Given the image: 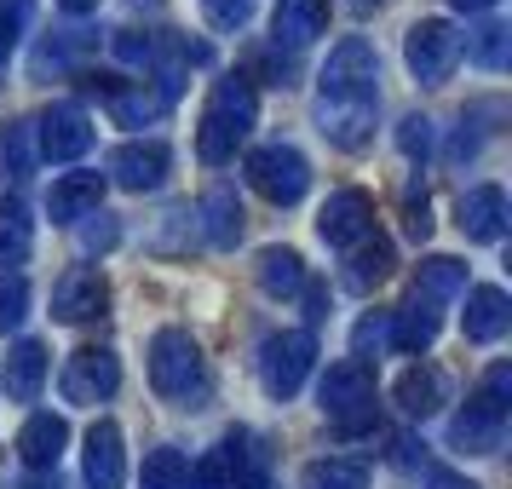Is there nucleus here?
I'll list each match as a JSON object with an SVG mask.
<instances>
[{
	"mask_svg": "<svg viewBox=\"0 0 512 489\" xmlns=\"http://www.w3.org/2000/svg\"><path fill=\"white\" fill-rule=\"evenodd\" d=\"M150 386H156V397H167V403L202 397L208 363H202V346L190 340L185 328H156V340H150Z\"/></svg>",
	"mask_w": 512,
	"mask_h": 489,
	"instance_id": "nucleus-3",
	"label": "nucleus"
},
{
	"mask_svg": "<svg viewBox=\"0 0 512 489\" xmlns=\"http://www.w3.org/2000/svg\"><path fill=\"white\" fill-rule=\"evenodd\" d=\"M438 323H443V305L409 294V305H403V311H392V346L409 351V357H420V351L438 340Z\"/></svg>",
	"mask_w": 512,
	"mask_h": 489,
	"instance_id": "nucleus-22",
	"label": "nucleus"
},
{
	"mask_svg": "<svg viewBox=\"0 0 512 489\" xmlns=\"http://www.w3.org/2000/svg\"><path fill=\"white\" fill-rule=\"evenodd\" d=\"M104 81V104H110V116L121 121V127H144V121H156L167 110V93H156V87H144V81H110V75H98Z\"/></svg>",
	"mask_w": 512,
	"mask_h": 489,
	"instance_id": "nucleus-21",
	"label": "nucleus"
},
{
	"mask_svg": "<svg viewBox=\"0 0 512 489\" xmlns=\"http://www.w3.org/2000/svg\"><path fill=\"white\" fill-rule=\"evenodd\" d=\"M110 305V282L98 265H70L64 277L52 282V317L58 323H87Z\"/></svg>",
	"mask_w": 512,
	"mask_h": 489,
	"instance_id": "nucleus-9",
	"label": "nucleus"
},
{
	"mask_svg": "<svg viewBox=\"0 0 512 489\" xmlns=\"http://www.w3.org/2000/svg\"><path fill=\"white\" fill-rule=\"evenodd\" d=\"M167 167H173V150H167L162 139H127L110 150V179H116L121 190H156L167 179Z\"/></svg>",
	"mask_w": 512,
	"mask_h": 489,
	"instance_id": "nucleus-10",
	"label": "nucleus"
},
{
	"mask_svg": "<svg viewBox=\"0 0 512 489\" xmlns=\"http://www.w3.org/2000/svg\"><path fill=\"white\" fill-rule=\"evenodd\" d=\"M58 6H64V12H70V18H87V12H93L98 0H58Z\"/></svg>",
	"mask_w": 512,
	"mask_h": 489,
	"instance_id": "nucleus-44",
	"label": "nucleus"
},
{
	"mask_svg": "<svg viewBox=\"0 0 512 489\" xmlns=\"http://www.w3.org/2000/svg\"><path fill=\"white\" fill-rule=\"evenodd\" d=\"M104 202V173H58L47 190V213L52 225H75V219H93Z\"/></svg>",
	"mask_w": 512,
	"mask_h": 489,
	"instance_id": "nucleus-15",
	"label": "nucleus"
},
{
	"mask_svg": "<svg viewBox=\"0 0 512 489\" xmlns=\"http://www.w3.org/2000/svg\"><path fill=\"white\" fill-rule=\"evenodd\" d=\"M35 139H41V156L47 162H75L93 150V121L81 104H52L47 116L35 121Z\"/></svg>",
	"mask_w": 512,
	"mask_h": 489,
	"instance_id": "nucleus-11",
	"label": "nucleus"
},
{
	"mask_svg": "<svg viewBox=\"0 0 512 489\" xmlns=\"http://www.w3.org/2000/svg\"><path fill=\"white\" fill-rule=\"evenodd\" d=\"M397 144H403V156H409V162H415V156H426V150H432V121H426V116H403Z\"/></svg>",
	"mask_w": 512,
	"mask_h": 489,
	"instance_id": "nucleus-40",
	"label": "nucleus"
},
{
	"mask_svg": "<svg viewBox=\"0 0 512 489\" xmlns=\"http://www.w3.org/2000/svg\"><path fill=\"white\" fill-rule=\"evenodd\" d=\"M426 489H478V484L461 478V472H449V466H432V472H426Z\"/></svg>",
	"mask_w": 512,
	"mask_h": 489,
	"instance_id": "nucleus-43",
	"label": "nucleus"
},
{
	"mask_svg": "<svg viewBox=\"0 0 512 489\" xmlns=\"http://www.w3.org/2000/svg\"><path fill=\"white\" fill-rule=\"evenodd\" d=\"M41 380H47V346L41 340H18L6 351V369H0V386L12 403H35L41 397Z\"/></svg>",
	"mask_w": 512,
	"mask_h": 489,
	"instance_id": "nucleus-20",
	"label": "nucleus"
},
{
	"mask_svg": "<svg viewBox=\"0 0 512 489\" xmlns=\"http://www.w3.org/2000/svg\"><path fill=\"white\" fill-rule=\"evenodd\" d=\"M64 443H70V420L41 409V415L24 420V432H18V455H24L29 472H52L58 455H64Z\"/></svg>",
	"mask_w": 512,
	"mask_h": 489,
	"instance_id": "nucleus-17",
	"label": "nucleus"
},
{
	"mask_svg": "<svg viewBox=\"0 0 512 489\" xmlns=\"http://www.w3.org/2000/svg\"><path fill=\"white\" fill-rule=\"evenodd\" d=\"M328 29V0H277L271 12V41L277 47H311Z\"/></svg>",
	"mask_w": 512,
	"mask_h": 489,
	"instance_id": "nucleus-19",
	"label": "nucleus"
},
{
	"mask_svg": "<svg viewBox=\"0 0 512 489\" xmlns=\"http://www.w3.org/2000/svg\"><path fill=\"white\" fill-rule=\"evenodd\" d=\"M196 219L208 225V242H213V248H236V242H242V196H236L231 185H213L208 196H202Z\"/></svg>",
	"mask_w": 512,
	"mask_h": 489,
	"instance_id": "nucleus-23",
	"label": "nucleus"
},
{
	"mask_svg": "<svg viewBox=\"0 0 512 489\" xmlns=\"http://www.w3.org/2000/svg\"><path fill=\"white\" fill-rule=\"evenodd\" d=\"M317 403H323V415L334 420L346 438H357L363 426H374V369L357 363V357L328 363L323 386H317Z\"/></svg>",
	"mask_w": 512,
	"mask_h": 489,
	"instance_id": "nucleus-4",
	"label": "nucleus"
},
{
	"mask_svg": "<svg viewBox=\"0 0 512 489\" xmlns=\"http://www.w3.org/2000/svg\"><path fill=\"white\" fill-rule=\"evenodd\" d=\"M254 121H259V98H254V87H248L242 75L213 81L208 110H202V127H196V156H202L208 167H225L236 150L248 144Z\"/></svg>",
	"mask_w": 512,
	"mask_h": 489,
	"instance_id": "nucleus-2",
	"label": "nucleus"
},
{
	"mask_svg": "<svg viewBox=\"0 0 512 489\" xmlns=\"http://www.w3.org/2000/svg\"><path fill=\"white\" fill-rule=\"evenodd\" d=\"M116 219H110V213H98V225H87V231H81V248H87V254H98V248H116Z\"/></svg>",
	"mask_w": 512,
	"mask_h": 489,
	"instance_id": "nucleus-41",
	"label": "nucleus"
},
{
	"mask_svg": "<svg viewBox=\"0 0 512 489\" xmlns=\"http://www.w3.org/2000/svg\"><path fill=\"white\" fill-rule=\"evenodd\" d=\"M501 438H507V420L484 415V409H472V403L449 420V443H455V449H466V455H495V449H501Z\"/></svg>",
	"mask_w": 512,
	"mask_h": 489,
	"instance_id": "nucleus-25",
	"label": "nucleus"
},
{
	"mask_svg": "<svg viewBox=\"0 0 512 489\" xmlns=\"http://www.w3.org/2000/svg\"><path fill=\"white\" fill-rule=\"evenodd\" d=\"M507 47H512V29L501 24V18H484V24L461 41V52L478 70H507Z\"/></svg>",
	"mask_w": 512,
	"mask_h": 489,
	"instance_id": "nucleus-29",
	"label": "nucleus"
},
{
	"mask_svg": "<svg viewBox=\"0 0 512 489\" xmlns=\"http://www.w3.org/2000/svg\"><path fill=\"white\" fill-rule=\"evenodd\" d=\"M374 110H380V58L363 35H351L328 52L317 75V127L340 150H363L374 139Z\"/></svg>",
	"mask_w": 512,
	"mask_h": 489,
	"instance_id": "nucleus-1",
	"label": "nucleus"
},
{
	"mask_svg": "<svg viewBox=\"0 0 512 489\" xmlns=\"http://www.w3.org/2000/svg\"><path fill=\"white\" fill-rule=\"evenodd\" d=\"M311 363H317V334L311 328H282V334H271L259 346V386L277 397V403H288L305 386Z\"/></svg>",
	"mask_w": 512,
	"mask_h": 489,
	"instance_id": "nucleus-5",
	"label": "nucleus"
},
{
	"mask_svg": "<svg viewBox=\"0 0 512 489\" xmlns=\"http://www.w3.org/2000/svg\"><path fill=\"white\" fill-rule=\"evenodd\" d=\"M202 18L213 29L236 35V29H248V18H254V0H202Z\"/></svg>",
	"mask_w": 512,
	"mask_h": 489,
	"instance_id": "nucleus-35",
	"label": "nucleus"
},
{
	"mask_svg": "<svg viewBox=\"0 0 512 489\" xmlns=\"http://www.w3.org/2000/svg\"><path fill=\"white\" fill-rule=\"evenodd\" d=\"M461 328H466V340H472V346H495V340H501V334L512 328V300H507V288H495V282L472 288V294H466Z\"/></svg>",
	"mask_w": 512,
	"mask_h": 489,
	"instance_id": "nucleus-16",
	"label": "nucleus"
},
{
	"mask_svg": "<svg viewBox=\"0 0 512 489\" xmlns=\"http://www.w3.org/2000/svg\"><path fill=\"white\" fill-rule=\"evenodd\" d=\"M254 277L265 294H277V300H288V294H300L305 288V259L294 254V248H265L254 265Z\"/></svg>",
	"mask_w": 512,
	"mask_h": 489,
	"instance_id": "nucleus-27",
	"label": "nucleus"
},
{
	"mask_svg": "<svg viewBox=\"0 0 512 489\" xmlns=\"http://www.w3.org/2000/svg\"><path fill=\"white\" fill-rule=\"evenodd\" d=\"M380 346H392V317H363L357 334H351V357H357V363H369Z\"/></svg>",
	"mask_w": 512,
	"mask_h": 489,
	"instance_id": "nucleus-38",
	"label": "nucleus"
},
{
	"mask_svg": "<svg viewBox=\"0 0 512 489\" xmlns=\"http://www.w3.org/2000/svg\"><path fill=\"white\" fill-rule=\"evenodd\" d=\"M248 185H254L265 202L294 208L305 190H311V162H305L294 144H259L254 156H248Z\"/></svg>",
	"mask_w": 512,
	"mask_h": 489,
	"instance_id": "nucleus-6",
	"label": "nucleus"
},
{
	"mask_svg": "<svg viewBox=\"0 0 512 489\" xmlns=\"http://www.w3.org/2000/svg\"><path fill=\"white\" fill-rule=\"evenodd\" d=\"M24 311H29V282H24V277H6V271H0V334L24 323Z\"/></svg>",
	"mask_w": 512,
	"mask_h": 489,
	"instance_id": "nucleus-37",
	"label": "nucleus"
},
{
	"mask_svg": "<svg viewBox=\"0 0 512 489\" xmlns=\"http://www.w3.org/2000/svg\"><path fill=\"white\" fill-rule=\"evenodd\" d=\"M443 397H449V380H443V369H432V363H415V369H403V380H397V409L415 415V420H426Z\"/></svg>",
	"mask_w": 512,
	"mask_h": 489,
	"instance_id": "nucleus-24",
	"label": "nucleus"
},
{
	"mask_svg": "<svg viewBox=\"0 0 512 489\" xmlns=\"http://www.w3.org/2000/svg\"><path fill=\"white\" fill-rule=\"evenodd\" d=\"M455 213H461L466 242H501V236H507V219H512L507 190H501V185H472Z\"/></svg>",
	"mask_w": 512,
	"mask_h": 489,
	"instance_id": "nucleus-13",
	"label": "nucleus"
},
{
	"mask_svg": "<svg viewBox=\"0 0 512 489\" xmlns=\"http://www.w3.org/2000/svg\"><path fill=\"white\" fill-rule=\"evenodd\" d=\"M29 248H35V219L18 196L0 202V265H24Z\"/></svg>",
	"mask_w": 512,
	"mask_h": 489,
	"instance_id": "nucleus-28",
	"label": "nucleus"
},
{
	"mask_svg": "<svg viewBox=\"0 0 512 489\" xmlns=\"http://www.w3.org/2000/svg\"><path fill=\"white\" fill-rule=\"evenodd\" d=\"M64 397L70 403H104V397H116V386H121V357L110 346H81L64 363Z\"/></svg>",
	"mask_w": 512,
	"mask_h": 489,
	"instance_id": "nucleus-8",
	"label": "nucleus"
},
{
	"mask_svg": "<svg viewBox=\"0 0 512 489\" xmlns=\"http://www.w3.org/2000/svg\"><path fill=\"white\" fill-rule=\"evenodd\" d=\"M116 58L121 64H139V70H156V35H139V29H121L116 41Z\"/></svg>",
	"mask_w": 512,
	"mask_h": 489,
	"instance_id": "nucleus-39",
	"label": "nucleus"
},
{
	"mask_svg": "<svg viewBox=\"0 0 512 489\" xmlns=\"http://www.w3.org/2000/svg\"><path fill=\"white\" fill-rule=\"evenodd\" d=\"M185 489H236V472H231V461H225V449H208L202 461L190 466Z\"/></svg>",
	"mask_w": 512,
	"mask_h": 489,
	"instance_id": "nucleus-34",
	"label": "nucleus"
},
{
	"mask_svg": "<svg viewBox=\"0 0 512 489\" xmlns=\"http://www.w3.org/2000/svg\"><path fill=\"white\" fill-rule=\"evenodd\" d=\"M29 18H35V0H0V64H6V52L18 47Z\"/></svg>",
	"mask_w": 512,
	"mask_h": 489,
	"instance_id": "nucleus-36",
	"label": "nucleus"
},
{
	"mask_svg": "<svg viewBox=\"0 0 512 489\" xmlns=\"http://www.w3.org/2000/svg\"><path fill=\"white\" fill-rule=\"evenodd\" d=\"M392 265H397L392 242L369 231L363 242H351V254H346V271H340V282H346L351 294H374L380 282L392 277Z\"/></svg>",
	"mask_w": 512,
	"mask_h": 489,
	"instance_id": "nucleus-18",
	"label": "nucleus"
},
{
	"mask_svg": "<svg viewBox=\"0 0 512 489\" xmlns=\"http://www.w3.org/2000/svg\"><path fill=\"white\" fill-rule=\"evenodd\" d=\"M403 58H409V75L420 87H443L461 64V29L449 18H420L409 29V41H403Z\"/></svg>",
	"mask_w": 512,
	"mask_h": 489,
	"instance_id": "nucleus-7",
	"label": "nucleus"
},
{
	"mask_svg": "<svg viewBox=\"0 0 512 489\" xmlns=\"http://www.w3.org/2000/svg\"><path fill=\"white\" fill-rule=\"evenodd\" d=\"M449 6H455V12H489L495 0H449Z\"/></svg>",
	"mask_w": 512,
	"mask_h": 489,
	"instance_id": "nucleus-46",
	"label": "nucleus"
},
{
	"mask_svg": "<svg viewBox=\"0 0 512 489\" xmlns=\"http://www.w3.org/2000/svg\"><path fill=\"white\" fill-rule=\"evenodd\" d=\"M415 294H420V300H432V305H449V300H461V294H466V265H461V259H449V254H432V259H420Z\"/></svg>",
	"mask_w": 512,
	"mask_h": 489,
	"instance_id": "nucleus-26",
	"label": "nucleus"
},
{
	"mask_svg": "<svg viewBox=\"0 0 512 489\" xmlns=\"http://www.w3.org/2000/svg\"><path fill=\"white\" fill-rule=\"evenodd\" d=\"M87 52H93V35L70 29V35H52V41H41L29 70H35V81H41V75H58V70H70V64H81Z\"/></svg>",
	"mask_w": 512,
	"mask_h": 489,
	"instance_id": "nucleus-30",
	"label": "nucleus"
},
{
	"mask_svg": "<svg viewBox=\"0 0 512 489\" xmlns=\"http://www.w3.org/2000/svg\"><path fill=\"white\" fill-rule=\"evenodd\" d=\"M190 478V461L173 449V443H162V449H150L139 466V489H185Z\"/></svg>",
	"mask_w": 512,
	"mask_h": 489,
	"instance_id": "nucleus-31",
	"label": "nucleus"
},
{
	"mask_svg": "<svg viewBox=\"0 0 512 489\" xmlns=\"http://www.w3.org/2000/svg\"><path fill=\"white\" fill-rule=\"evenodd\" d=\"M24 489H58V484H52V478H29Z\"/></svg>",
	"mask_w": 512,
	"mask_h": 489,
	"instance_id": "nucleus-47",
	"label": "nucleus"
},
{
	"mask_svg": "<svg viewBox=\"0 0 512 489\" xmlns=\"http://www.w3.org/2000/svg\"><path fill=\"white\" fill-rule=\"evenodd\" d=\"M87 484L93 489H121L127 484V449H121V426L116 420H93L87 426Z\"/></svg>",
	"mask_w": 512,
	"mask_h": 489,
	"instance_id": "nucleus-14",
	"label": "nucleus"
},
{
	"mask_svg": "<svg viewBox=\"0 0 512 489\" xmlns=\"http://www.w3.org/2000/svg\"><path fill=\"white\" fill-rule=\"evenodd\" d=\"M403 225H409V236H415V242H426V236H432V208H426V196H420V202H409V219H403Z\"/></svg>",
	"mask_w": 512,
	"mask_h": 489,
	"instance_id": "nucleus-42",
	"label": "nucleus"
},
{
	"mask_svg": "<svg viewBox=\"0 0 512 489\" xmlns=\"http://www.w3.org/2000/svg\"><path fill=\"white\" fill-rule=\"evenodd\" d=\"M351 6H363V12H369V6H380V0H351Z\"/></svg>",
	"mask_w": 512,
	"mask_h": 489,
	"instance_id": "nucleus-48",
	"label": "nucleus"
},
{
	"mask_svg": "<svg viewBox=\"0 0 512 489\" xmlns=\"http://www.w3.org/2000/svg\"><path fill=\"white\" fill-rule=\"evenodd\" d=\"M317 231H323L328 248H351V242H363L374 231V202L369 190H334L317 213Z\"/></svg>",
	"mask_w": 512,
	"mask_h": 489,
	"instance_id": "nucleus-12",
	"label": "nucleus"
},
{
	"mask_svg": "<svg viewBox=\"0 0 512 489\" xmlns=\"http://www.w3.org/2000/svg\"><path fill=\"white\" fill-rule=\"evenodd\" d=\"M236 489H277V484H271V478H265V472H259V466H254V472H248V478H242V484H236Z\"/></svg>",
	"mask_w": 512,
	"mask_h": 489,
	"instance_id": "nucleus-45",
	"label": "nucleus"
},
{
	"mask_svg": "<svg viewBox=\"0 0 512 489\" xmlns=\"http://www.w3.org/2000/svg\"><path fill=\"white\" fill-rule=\"evenodd\" d=\"M305 489H369V466L363 461H311L305 466Z\"/></svg>",
	"mask_w": 512,
	"mask_h": 489,
	"instance_id": "nucleus-32",
	"label": "nucleus"
},
{
	"mask_svg": "<svg viewBox=\"0 0 512 489\" xmlns=\"http://www.w3.org/2000/svg\"><path fill=\"white\" fill-rule=\"evenodd\" d=\"M507 403H512V363H495V369L478 380V392H472V409H484V415L507 420Z\"/></svg>",
	"mask_w": 512,
	"mask_h": 489,
	"instance_id": "nucleus-33",
	"label": "nucleus"
}]
</instances>
